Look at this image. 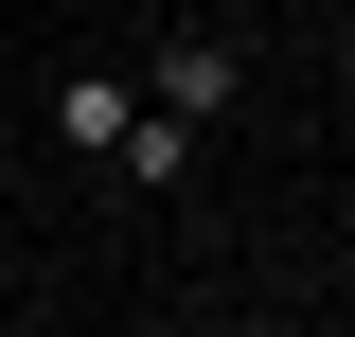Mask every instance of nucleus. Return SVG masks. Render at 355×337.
Instances as JSON below:
<instances>
[{
  "instance_id": "f03ea898",
  "label": "nucleus",
  "mask_w": 355,
  "mask_h": 337,
  "mask_svg": "<svg viewBox=\"0 0 355 337\" xmlns=\"http://www.w3.org/2000/svg\"><path fill=\"white\" fill-rule=\"evenodd\" d=\"M125 107H142L125 71H71V89H53V142H71V160H107V142H125Z\"/></svg>"
},
{
  "instance_id": "7ed1b4c3",
  "label": "nucleus",
  "mask_w": 355,
  "mask_h": 337,
  "mask_svg": "<svg viewBox=\"0 0 355 337\" xmlns=\"http://www.w3.org/2000/svg\"><path fill=\"white\" fill-rule=\"evenodd\" d=\"M107 160H125L142 196H178V178H196V125H178V107H125V142H107Z\"/></svg>"
},
{
  "instance_id": "f257e3e1",
  "label": "nucleus",
  "mask_w": 355,
  "mask_h": 337,
  "mask_svg": "<svg viewBox=\"0 0 355 337\" xmlns=\"http://www.w3.org/2000/svg\"><path fill=\"white\" fill-rule=\"evenodd\" d=\"M231 89H249V71H231V36H178L160 71H142V107H178V125H214Z\"/></svg>"
}]
</instances>
